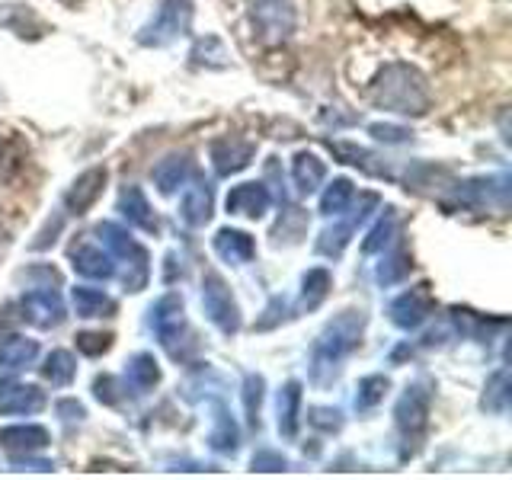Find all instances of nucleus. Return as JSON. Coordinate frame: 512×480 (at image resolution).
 <instances>
[{"label": "nucleus", "mask_w": 512, "mask_h": 480, "mask_svg": "<svg viewBox=\"0 0 512 480\" xmlns=\"http://www.w3.org/2000/svg\"><path fill=\"white\" fill-rule=\"evenodd\" d=\"M362 330H365L362 311L336 314L330 324L320 330V336L311 346V384L327 388V384L336 378V372H340V365L346 362L349 352L359 346Z\"/></svg>", "instance_id": "f03ea898"}, {"label": "nucleus", "mask_w": 512, "mask_h": 480, "mask_svg": "<svg viewBox=\"0 0 512 480\" xmlns=\"http://www.w3.org/2000/svg\"><path fill=\"white\" fill-rule=\"evenodd\" d=\"M352 196H356V189H352V183L346 180V176H340V180H333V183L324 189V196H320V215H327V218H340V215H346Z\"/></svg>", "instance_id": "72a5a7b5"}, {"label": "nucleus", "mask_w": 512, "mask_h": 480, "mask_svg": "<svg viewBox=\"0 0 512 480\" xmlns=\"http://www.w3.org/2000/svg\"><path fill=\"white\" fill-rule=\"evenodd\" d=\"M388 388H391V381L384 378V375H365L359 381V388H356V410L378 407L381 400H384V394H388Z\"/></svg>", "instance_id": "e433bc0d"}, {"label": "nucleus", "mask_w": 512, "mask_h": 480, "mask_svg": "<svg viewBox=\"0 0 512 480\" xmlns=\"http://www.w3.org/2000/svg\"><path fill=\"white\" fill-rule=\"evenodd\" d=\"M96 234H100V244L112 253V260H122L119 266H122V282L128 292H141L151 279L148 250H144L125 228H119V224H112V221H103L100 228H96Z\"/></svg>", "instance_id": "20e7f679"}, {"label": "nucleus", "mask_w": 512, "mask_h": 480, "mask_svg": "<svg viewBox=\"0 0 512 480\" xmlns=\"http://www.w3.org/2000/svg\"><path fill=\"white\" fill-rule=\"evenodd\" d=\"M192 61L205 64V68H224V64H228V48H224L218 36H205L192 48Z\"/></svg>", "instance_id": "4c0bfd02"}, {"label": "nucleus", "mask_w": 512, "mask_h": 480, "mask_svg": "<svg viewBox=\"0 0 512 480\" xmlns=\"http://www.w3.org/2000/svg\"><path fill=\"white\" fill-rule=\"evenodd\" d=\"M36 359H39L36 340H26V336H7V340H0V368H7V372L29 368Z\"/></svg>", "instance_id": "bb28decb"}, {"label": "nucleus", "mask_w": 512, "mask_h": 480, "mask_svg": "<svg viewBox=\"0 0 512 480\" xmlns=\"http://www.w3.org/2000/svg\"><path fill=\"white\" fill-rule=\"evenodd\" d=\"M119 212H122V218L128 224H135V228H141V231H148V234H157L160 231V221L151 212V202H148V196H144L138 186H125L122 189Z\"/></svg>", "instance_id": "412c9836"}, {"label": "nucleus", "mask_w": 512, "mask_h": 480, "mask_svg": "<svg viewBox=\"0 0 512 480\" xmlns=\"http://www.w3.org/2000/svg\"><path fill=\"white\" fill-rule=\"evenodd\" d=\"M480 407L487 413H506L509 410V372L506 368H496L490 375L484 397H480Z\"/></svg>", "instance_id": "f704fd0d"}, {"label": "nucleus", "mask_w": 512, "mask_h": 480, "mask_svg": "<svg viewBox=\"0 0 512 480\" xmlns=\"http://www.w3.org/2000/svg\"><path fill=\"white\" fill-rule=\"evenodd\" d=\"M151 330L157 333L160 346H164L173 359L183 356V343H186V308L183 298L176 292H167L164 298H157L151 304Z\"/></svg>", "instance_id": "0eeeda50"}, {"label": "nucleus", "mask_w": 512, "mask_h": 480, "mask_svg": "<svg viewBox=\"0 0 512 480\" xmlns=\"http://www.w3.org/2000/svg\"><path fill=\"white\" fill-rule=\"evenodd\" d=\"M192 13H196V10H192V0H164V4L154 10L151 23L138 32V42L164 48V45H170L176 39L189 36Z\"/></svg>", "instance_id": "39448f33"}, {"label": "nucleus", "mask_w": 512, "mask_h": 480, "mask_svg": "<svg viewBox=\"0 0 512 480\" xmlns=\"http://www.w3.org/2000/svg\"><path fill=\"white\" fill-rule=\"evenodd\" d=\"M503 208L509 205V180L506 176H490V180H468L455 186V202L448 208H474V212H484V208Z\"/></svg>", "instance_id": "9b49d317"}, {"label": "nucleus", "mask_w": 512, "mask_h": 480, "mask_svg": "<svg viewBox=\"0 0 512 480\" xmlns=\"http://www.w3.org/2000/svg\"><path fill=\"white\" fill-rule=\"evenodd\" d=\"M368 135H375V141H384V144H404L410 141V128L375 122V125H368Z\"/></svg>", "instance_id": "c03bdc74"}, {"label": "nucleus", "mask_w": 512, "mask_h": 480, "mask_svg": "<svg viewBox=\"0 0 512 480\" xmlns=\"http://www.w3.org/2000/svg\"><path fill=\"white\" fill-rule=\"evenodd\" d=\"M263 391H266L263 375H247V378H244V410H247V420H250L253 429H260Z\"/></svg>", "instance_id": "58836bf2"}, {"label": "nucleus", "mask_w": 512, "mask_h": 480, "mask_svg": "<svg viewBox=\"0 0 512 480\" xmlns=\"http://www.w3.org/2000/svg\"><path fill=\"white\" fill-rule=\"evenodd\" d=\"M20 308L29 324L39 330H52V327L64 324V317H68L61 292L55 285H29V292L20 298Z\"/></svg>", "instance_id": "1a4fd4ad"}, {"label": "nucleus", "mask_w": 512, "mask_h": 480, "mask_svg": "<svg viewBox=\"0 0 512 480\" xmlns=\"http://www.w3.org/2000/svg\"><path fill=\"white\" fill-rule=\"evenodd\" d=\"M432 311H436V298H432V292H429V285H426V282L407 288L404 295H397V298L388 304L391 324L400 327V330H416V327H423L426 320L432 317Z\"/></svg>", "instance_id": "9d476101"}, {"label": "nucleus", "mask_w": 512, "mask_h": 480, "mask_svg": "<svg viewBox=\"0 0 512 480\" xmlns=\"http://www.w3.org/2000/svg\"><path fill=\"white\" fill-rule=\"evenodd\" d=\"M368 100L384 112H397V116H426L432 106V90L413 64L391 61L368 84Z\"/></svg>", "instance_id": "f257e3e1"}, {"label": "nucleus", "mask_w": 512, "mask_h": 480, "mask_svg": "<svg viewBox=\"0 0 512 480\" xmlns=\"http://www.w3.org/2000/svg\"><path fill=\"white\" fill-rule=\"evenodd\" d=\"M330 285H333V276L324 269V266H314L304 272L301 279V311H317L324 298L330 295Z\"/></svg>", "instance_id": "7c9ffc66"}, {"label": "nucleus", "mask_w": 512, "mask_h": 480, "mask_svg": "<svg viewBox=\"0 0 512 480\" xmlns=\"http://www.w3.org/2000/svg\"><path fill=\"white\" fill-rule=\"evenodd\" d=\"M0 26L20 39H42L48 26L42 23L39 13H32L23 4H0Z\"/></svg>", "instance_id": "4be33fe9"}, {"label": "nucleus", "mask_w": 512, "mask_h": 480, "mask_svg": "<svg viewBox=\"0 0 512 480\" xmlns=\"http://www.w3.org/2000/svg\"><path fill=\"white\" fill-rule=\"evenodd\" d=\"M48 442H52L48 429L36 426V423L0 429V448H7V452H13V455H36V452H42V448H48Z\"/></svg>", "instance_id": "6ab92c4d"}, {"label": "nucleus", "mask_w": 512, "mask_h": 480, "mask_svg": "<svg viewBox=\"0 0 512 480\" xmlns=\"http://www.w3.org/2000/svg\"><path fill=\"white\" fill-rule=\"evenodd\" d=\"M77 349L84 352V356H103V352L112 349V333H80L77 336Z\"/></svg>", "instance_id": "37998d69"}, {"label": "nucleus", "mask_w": 512, "mask_h": 480, "mask_svg": "<svg viewBox=\"0 0 512 480\" xmlns=\"http://www.w3.org/2000/svg\"><path fill=\"white\" fill-rule=\"evenodd\" d=\"M23 144L20 141H10V138H0V183H7L10 176H16V170L23 167Z\"/></svg>", "instance_id": "ea45409f"}, {"label": "nucleus", "mask_w": 512, "mask_h": 480, "mask_svg": "<svg viewBox=\"0 0 512 480\" xmlns=\"http://www.w3.org/2000/svg\"><path fill=\"white\" fill-rule=\"evenodd\" d=\"M378 196L375 192H365L362 196V205H356L352 208V215L346 218V221H340V224H333V228H327L324 234H320V240H317V253H324V256H330V260H336L343 250H346V244L352 240V234H356V228L359 224L372 215V208H378Z\"/></svg>", "instance_id": "f8f14e48"}, {"label": "nucleus", "mask_w": 512, "mask_h": 480, "mask_svg": "<svg viewBox=\"0 0 512 480\" xmlns=\"http://www.w3.org/2000/svg\"><path fill=\"white\" fill-rule=\"evenodd\" d=\"M253 471H263V474L288 471V458L279 455V452H269V448H263V452L253 455Z\"/></svg>", "instance_id": "a18cd8bd"}, {"label": "nucleus", "mask_w": 512, "mask_h": 480, "mask_svg": "<svg viewBox=\"0 0 512 480\" xmlns=\"http://www.w3.org/2000/svg\"><path fill=\"white\" fill-rule=\"evenodd\" d=\"M212 247H215V253L221 256V260L231 263V266H244V263H250L253 256H256L253 237L247 231H237V228H221L212 237Z\"/></svg>", "instance_id": "aec40b11"}, {"label": "nucleus", "mask_w": 512, "mask_h": 480, "mask_svg": "<svg viewBox=\"0 0 512 480\" xmlns=\"http://www.w3.org/2000/svg\"><path fill=\"white\" fill-rule=\"evenodd\" d=\"M215 212V196H212V186L196 180L192 186L183 189V199H180V218L189 224V228H202V224L212 221Z\"/></svg>", "instance_id": "a211bd4d"}, {"label": "nucleus", "mask_w": 512, "mask_h": 480, "mask_svg": "<svg viewBox=\"0 0 512 480\" xmlns=\"http://www.w3.org/2000/svg\"><path fill=\"white\" fill-rule=\"evenodd\" d=\"M394 231H397V212H394V208H384V215L378 218V224L362 240V253H378V250H384L394 240Z\"/></svg>", "instance_id": "c9c22d12"}, {"label": "nucleus", "mask_w": 512, "mask_h": 480, "mask_svg": "<svg viewBox=\"0 0 512 480\" xmlns=\"http://www.w3.org/2000/svg\"><path fill=\"white\" fill-rule=\"evenodd\" d=\"M125 384L119 381V378H112V375H100L93 381V397L100 400V404H106V407H119L122 400H125Z\"/></svg>", "instance_id": "a19ab883"}, {"label": "nucleus", "mask_w": 512, "mask_h": 480, "mask_svg": "<svg viewBox=\"0 0 512 480\" xmlns=\"http://www.w3.org/2000/svg\"><path fill=\"white\" fill-rule=\"evenodd\" d=\"M224 205H228L231 215H240V218H263L269 212L272 205V196L269 189L263 183H240L228 192V199H224Z\"/></svg>", "instance_id": "f3484780"}, {"label": "nucleus", "mask_w": 512, "mask_h": 480, "mask_svg": "<svg viewBox=\"0 0 512 480\" xmlns=\"http://www.w3.org/2000/svg\"><path fill=\"white\" fill-rule=\"evenodd\" d=\"M308 423L320 432H336L343 426V413L336 407H311L308 410Z\"/></svg>", "instance_id": "79ce46f5"}, {"label": "nucleus", "mask_w": 512, "mask_h": 480, "mask_svg": "<svg viewBox=\"0 0 512 480\" xmlns=\"http://www.w3.org/2000/svg\"><path fill=\"white\" fill-rule=\"evenodd\" d=\"M71 301H74L77 317H112L116 314V301H112L103 288L77 285L71 292Z\"/></svg>", "instance_id": "c756f323"}, {"label": "nucleus", "mask_w": 512, "mask_h": 480, "mask_svg": "<svg viewBox=\"0 0 512 480\" xmlns=\"http://www.w3.org/2000/svg\"><path fill=\"white\" fill-rule=\"evenodd\" d=\"M263 314H266V317L256 320V330H269V327H276L279 320L285 317V298H272V301H269V308H266Z\"/></svg>", "instance_id": "49530a36"}, {"label": "nucleus", "mask_w": 512, "mask_h": 480, "mask_svg": "<svg viewBox=\"0 0 512 480\" xmlns=\"http://www.w3.org/2000/svg\"><path fill=\"white\" fill-rule=\"evenodd\" d=\"M45 404V391L36 384L0 378V413H39Z\"/></svg>", "instance_id": "dca6fc26"}, {"label": "nucleus", "mask_w": 512, "mask_h": 480, "mask_svg": "<svg viewBox=\"0 0 512 480\" xmlns=\"http://www.w3.org/2000/svg\"><path fill=\"white\" fill-rule=\"evenodd\" d=\"M202 308H205L208 320H212L224 336H234L240 330V308H237L228 282H224L215 269H208L202 276Z\"/></svg>", "instance_id": "6e6552de"}, {"label": "nucleus", "mask_w": 512, "mask_h": 480, "mask_svg": "<svg viewBox=\"0 0 512 480\" xmlns=\"http://www.w3.org/2000/svg\"><path fill=\"white\" fill-rule=\"evenodd\" d=\"M55 410H58V416H61L64 423H80L87 416L84 404H77V400H58Z\"/></svg>", "instance_id": "de8ad7c7"}, {"label": "nucleus", "mask_w": 512, "mask_h": 480, "mask_svg": "<svg viewBox=\"0 0 512 480\" xmlns=\"http://www.w3.org/2000/svg\"><path fill=\"white\" fill-rule=\"evenodd\" d=\"M160 381V365L151 352H138V356L128 359V368H125V388H132L138 394H148L157 388Z\"/></svg>", "instance_id": "a878e982"}, {"label": "nucleus", "mask_w": 512, "mask_h": 480, "mask_svg": "<svg viewBox=\"0 0 512 480\" xmlns=\"http://www.w3.org/2000/svg\"><path fill=\"white\" fill-rule=\"evenodd\" d=\"M154 186L164 192V196H173L176 189L186 186V180L192 176V160L186 154H170L154 167Z\"/></svg>", "instance_id": "b1692460"}, {"label": "nucleus", "mask_w": 512, "mask_h": 480, "mask_svg": "<svg viewBox=\"0 0 512 480\" xmlns=\"http://www.w3.org/2000/svg\"><path fill=\"white\" fill-rule=\"evenodd\" d=\"M71 256V266L74 272H80L84 279H96V282H109L116 276V260H112V253L103 250L100 244H93V240H80L68 250Z\"/></svg>", "instance_id": "ddd939ff"}, {"label": "nucleus", "mask_w": 512, "mask_h": 480, "mask_svg": "<svg viewBox=\"0 0 512 480\" xmlns=\"http://www.w3.org/2000/svg\"><path fill=\"white\" fill-rule=\"evenodd\" d=\"M429 407H432V391L426 381L407 384V391L400 394L394 407V423L400 432V461H410L420 455L429 432Z\"/></svg>", "instance_id": "7ed1b4c3"}, {"label": "nucleus", "mask_w": 512, "mask_h": 480, "mask_svg": "<svg viewBox=\"0 0 512 480\" xmlns=\"http://www.w3.org/2000/svg\"><path fill=\"white\" fill-rule=\"evenodd\" d=\"M410 269H413L410 253H407L404 247H394L391 253H384V256H381V263H378V269H375V279H378V285L391 288V285H397V282H404V279L410 276Z\"/></svg>", "instance_id": "2f4dec72"}, {"label": "nucleus", "mask_w": 512, "mask_h": 480, "mask_svg": "<svg viewBox=\"0 0 512 480\" xmlns=\"http://www.w3.org/2000/svg\"><path fill=\"white\" fill-rule=\"evenodd\" d=\"M256 144L244 138H218L212 141V167L218 176H234L250 167Z\"/></svg>", "instance_id": "2eb2a0df"}, {"label": "nucleus", "mask_w": 512, "mask_h": 480, "mask_svg": "<svg viewBox=\"0 0 512 480\" xmlns=\"http://www.w3.org/2000/svg\"><path fill=\"white\" fill-rule=\"evenodd\" d=\"M208 445H212L215 452H221V455H234V452H237V445H240L237 423H234V416L228 413V407H224V404L215 407L212 432H208Z\"/></svg>", "instance_id": "c85d7f7f"}, {"label": "nucleus", "mask_w": 512, "mask_h": 480, "mask_svg": "<svg viewBox=\"0 0 512 480\" xmlns=\"http://www.w3.org/2000/svg\"><path fill=\"white\" fill-rule=\"evenodd\" d=\"M330 144V151L343 160V164H352V167H359L362 173L368 176H391L388 164L384 160H378V154H372L368 148H359V144H352V141H327Z\"/></svg>", "instance_id": "393cba45"}, {"label": "nucleus", "mask_w": 512, "mask_h": 480, "mask_svg": "<svg viewBox=\"0 0 512 480\" xmlns=\"http://www.w3.org/2000/svg\"><path fill=\"white\" fill-rule=\"evenodd\" d=\"M106 180H109L106 167H90L80 173L68 186V192H64V208H68V215H84L87 208L103 196Z\"/></svg>", "instance_id": "4468645a"}, {"label": "nucleus", "mask_w": 512, "mask_h": 480, "mask_svg": "<svg viewBox=\"0 0 512 480\" xmlns=\"http://www.w3.org/2000/svg\"><path fill=\"white\" fill-rule=\"evenodd\" d=\"M279 432L282 439H295L298 436V423H301V384L288 381L285 388L279 391Z\"/></svg>", "instance_id": "cd10ccee"}, {"label": "nucleus", "mask_w": 512, "mask_h": 480, "mask_svg": "<svg viewBox=\"0 0 512 480\" xmlns=\"http://www.w3.org/2000/svg\"><path fill=\"white\" fill-rule=\"evenodd\" d=\"M292 180H295V189L301 192V196H314V192L320 189V183L327 180L324 160L311 151H298L292 160Z\"/></svg>", "instance_id": "5701e85b"}, {"label": "nucleus", "mask_w": 512, "mask_h": 480, "mask_svg": "<svg viewBox=\"0 0 512 480\" xmlns=\"http://www.w3.org/2000/svg\"><path fill=\"white\" fill-rule=\"evenodd\" d=\"M77 375V359L71 356L68 349H55L48 352V359L42 365V378L52 381V388H68Z\"/></svg>", "instance_id": "473e14b6"}, {"label": "nucleus", "mask_w": 512, "mask_h": 480, "mask_svg": "<svg viewBox=\"0 0 512 480\" xmlns=\"http://www.w3.org/2000/svg\"><path fill=\"white\" fill-rule=\"evenodd\" d=\"M250 23H253V36L263 45H282L292 39L298 13L292 7V0H253Z\"/></svg>", "instance_id": "423d86ee"}]
</instances>
